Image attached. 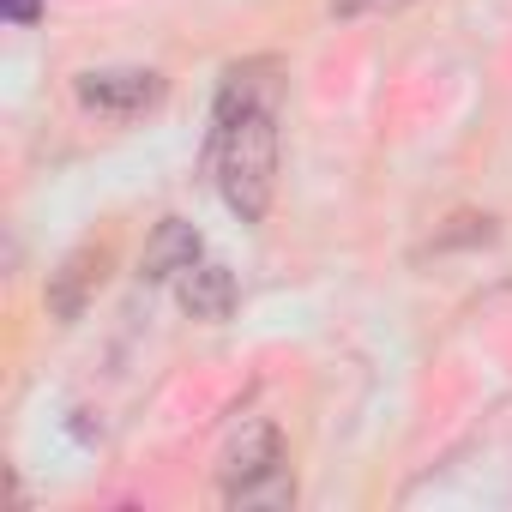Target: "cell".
I'll return each instance as SVG.
<instances>
[{
    "instance_id": "obj_7",
    "label": "cell",
    "mask_w": 512,
    "mask_h": 512,
    "mask_svg": "<svg viewBox=\"0 0 512 512\" xmlns=\"http://www.w3.org/2000/svg\"><path fill=\"white\" fill-rule=\"evenodd\" d=\"M398 7H410V0H332L338 19H374V13H398Z\"/></svg>"
},
{
    "instance_id": "obj_4",
    "label": "cell",
    "mask_w": 512,
    "mask_h": 512,
    "mask_svg": "<svg viewBox=\"0 0 512 512\" xmlns=\"http://www.w3.org/2000/svg\"><path fill=\"white\" fill-rule=\"evenodd\" d=\"M109 241H85V247H73L67 260L49 272V284H43V302H49V314L55 320H79L85 308H91V296L103 290V278H109Z\"/></svg>"
},
{
    "instance_id": "obj_2",
    "label": "cell",
    "mask_w": 512,
    "mask_h": 512,
    "mask_svg": "<svg viewBox=\"0 0 512 512\" xmlns=\"http://www.w3.org/2000/svg\"><path fill=\"white\" fill-rule=\"evenodd\" d=\"M223 500L229 506H290L296 476H290V446L272 422H247L223 458Z\"/></svg>"
},
{
    "instance_id": "obj_3",
    "label": "cell",
    "mask_w": 512,
    "mask_h": 512,
    "mask_svg": "<svg viewBox=\"0 0 512 512\" xmlns=\"http://www.w3.org/2000/svg\"><path fill=\"white\" fill-rule=\"evenodd\" d=\"M73 97L97 121H139L163 103V79L151 67H103V73H79Z\"/></svg>"
},
{
    "instance_id": "obj_1",
    "label": "cell",
    "mask_w": 512,
    "mask_h": 512,
    "mask_svg": "<svg viewBox=\"0 0 512 512\" xmlns=\"http://www.w3.org/2000/svg\"><path fill=\"white\" fill-rule=\"evenodd\" d=\"M211 175L241 223H260L278 193V61H241L217 85Z\"/></svg>"
},
{
    "instance_id": "obj_5",
    "label": "cell",
    "mask_w": 512,
    "mask_h": 512,
    "mask_svg": "<svg viewBox=\"0 0 512 512\" xmlns=\"http://www.w3.org/2000/svg\"><path fill=\"white\" fill-rule=\"evenodd\" d=\"M193 266H199V229L181 223V217H163V223L151 229V241H145L139 278H145V284H175V278L193 272Z\"/></svg>"
},
{
    "instance_id": "obj_8",
    "label": "cell",
    "mask_w": 512,
    "mask_h": 512,
    "mask_svg": "<svg viewBox=\"0 0 512 512\" xmlns=\"http://www.w3.org/2000/svg\"><path fill=\"white\" fill-rule=\"evenodd\" d=\"M0 13H7L13 25H37L43 19V0H0Z\"/></svg>"
},
{
    "instance_id": "obj_6",
    "label": "cell",
    "mask_w": 512,
    "mask_h": 512,
    "mask_svg": "<svg viewBox=\"0 0 512 512\" xmlns=\"http://www.w3.org/2000/svg\"><path fill=\"white\" fill-rule=\"evenodd\" d=\"M175 296H181V308H187L193 320H205V326H223V320L235 314V302H241L235 278H229L223 266H211V260H199L193 272H181V278H175Z\"/></svg>"
}]
</instances>
